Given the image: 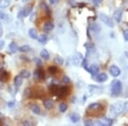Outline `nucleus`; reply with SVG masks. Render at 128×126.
Instances as JSON below:
<instances>
[{
  "instance_id": "nucleus-29",
  "label": "nucleus",
  "mask_w": 128,
  "mask_h": 126,
  "mask_svg": "<svg viewBox=\"0 0 128 126\" xmlns=\"http://www.w3.org/2000/svg\"><path fill=\"white\" fill-rule=\"evenodd\" d=\"M62 82H63V84H70V78L68 77L67 75H65V76H63L62 77Z\"/></svg>"
},
{
  "instance_id": "nucleus-26",
  "label": "nucleus",
  "mask_w": 128,
  "mask_h": 126,
  "mask_svg": "<svg viewBox=\"0 0 128 126\" xmlns=\"http://www.w3.org/2000/svg\"><path fill=\"white\" fill-rule=\"evenodd\" d=\"M24 96L25 97H26V98H29V97L32 96V90L31 89H26V90H24Z\"/></svg>"
},
{
  "instance_id": "nucleus-39",
  "label": "nucleus",
  "mask_w": 128,
  "mask_h": 126,
  "mask_svg": "<svg viewBox=\"0 0 128 126\" xmlns=\"http://www.w3.org/2000/svg\"><path fill=\"white\" fill-rule=\"evenodd\" d=\"M2 35H3V31H2L1 29H0V37H1Z\"/></svg>"
},
{
  "instance_id": "nucleus-13",
  "label": "nucleus",
  "mask_w": 128,
  "mask_h": 126,
  "mask_svg": "<svg viewBox=\"0 0 128 126\" xmlns=\"http://www.w3.org/2000/svg\"><path fill=\"white\" fill-rule=\"evenodd\" d=\"M44 107L47 109V110H50V109H52L53 107H54V102H53V101L50 100V99L44 100Z\"/></svg>"
},
{
  "instance_id": "nucleus-18",
  "label": "nucleus",
  "mask_w": 128,
  "mask_h": 126,
  "mask_svg": "<svg viewBox=\"0 0 128 126\" xmlns=\"http://www.w3.org/2000/svg\"><path fill=\"white\" fill-rule=\"evenodd\" d=\"M54 29V24L52 23V22H46V23L44 24V30L45 32H50V31H52Z\"/></svg>"
},
{
  "instance_id": "nucleus-28",
  "label": "nucleus",
  "mask_w": 128,
  "mask_h": 126,
  "mask_svg": "<svg viewBox=\"0 0 128 126\" xmlns=\"http://www.w3.org/2000/svg\"><path fill=\"white\" fill-rule=\"evenodd\" d=\"M40 6H41V8H42V9L44 10V11L49 12V7H48V5H47L46 3H44V2H41Z\"/></svg>"
},
{
  "instance_id": "nucleus-7",
  "label": "nucleus",
  "mask_w": 128,
  "mask_h": 126,
  "mask_svg": "<svg viewBox=\"0 0 128 126\" xmlns=\"http://www.w3.org/2000/svg\"><path fill=\"white\" fill-rule=\"evenodd\" d=\"M88 72L90 73L92 75H96V74L98 73V72H99V67H98V64H92V65L90 66V67L88 68Z\"/></svg>"
},
{
  "instance_id": "nucleus-36",
  "label": "nucleus",
  "mask_w": 128,
  "mask_h": 126,
  "mask_svg": "<svg viewBox=\"0 0 128 126\" xmlns=\"http://www.w3.org/2000/svg\"><path fill=\"white\" fill-rule=\"evenodd\" d=\"M4 41H0V49H2L4 47Z\"/></svg>"
},
{
  "instance_id": "nucleus-3",
  "label": "nucleus",
  "mask_w": 128,
  "mask_h": 126,
  "mask_svg": "<svg viewBox=\"0 0 128 126\" xmlns=\"http://www.w3.org/2000/svg\"><path fill=\"white\" fill-rule=\"evenodd\" d=\"M121 104H122L121 102H119V103H117V104H114V105L111 106L110 112L114 114V116H116V115L120 114V113L122 112V110H123V105H121Z\"/></svg>"
},
{
  "instance_id": "nucleus-22",
  "label": "nucleus",
  "mask_w": 128,
  "mask_h": 126,
  "mask_svg": "<svg viewBox=\"0 0 128 126\" xmlns=\"http://www.w3.org/2000/svg\"><path fill=\"white\" fill-rule=\"evenodd\" d=\"M30 49H31V48H30V46H28V45H22V46L19 47V50L22 53L29 52Z\"/></svg>"
},
{
  "instance_id": "nucleus-1",
  "label": "nucleus",
  "mask_w": 128,
  "mask_h": 126,
  "mask_svg": "<svg viewBox=\"0 0 128 126\" xmlns=\"http://www.w3.org/2000/svg\"><path fill=\"white\" fill-rule=\"evenodd\" d=\"M123 90V85L122 83L120 80H114L111 84V93L113 96H118L119 95H120L121 91Z\"/></svg>"
},
{
  "instance_id": "nucleus-35",
  "label": "nucleus",
  "mask_w": 128,
  "mask_h": 126,
  "mask_svg": "<svg viewBox=\"0 0 128 126\" xmlns=\"http://www.w3.org/2000/svg\"><path fill=\"white\" fill-rule=\"evenodd\" d=\"M50 1V3H51V4H56V3H57L59 2V0H49Z\"/></svg>"
},
{
  "instance_id": "nucleus-17",
  "label": "nucleus",
  "mask_w": 128,
  "mask_h": 126,
  "mask_svg": "<svg viewBox=\"0 0 128 126\" xmlns=\"http://www.w3.org/2000/svg\"><path fill=\"white\" fill-rule=\"evenodd\" d=\"M40 57L41 58H43L44 60H45V61H48V60L50 59V54L48 52V50L47 49H42L40 52Z\"/></svg>"
},
{
  "instance_id": "nucleus-33",
  "label": "nucleus",
  "mask_w": 128,
  "mask_h": 126,
  "mask_svg": "<svg viewBox=\"0 0 128 126\" xmlns=\"http://www.w3.org/2000/svg\"><path fill=\"white\" fill-rule=\"evenodd\" d=\"M92 2H93L94 5L98 6V5H100L101 3H102V0H92Z\"/></svg>"
},
{
  "instance_id": "nucleus-14",
  "label": "nucleus",
  "mask_w": 128,
  "mask_h": 126,
  "mask_svg": "<svg viewBox=\"0 0 128 126\" xmlns=\"http://www.w3.org/2000/svg\"><path fill=\"white\" fill-rule=\"evenodd\" d=\"M28 35H29V37L31 38L32 39H38V32H37V30L35 29V28H30L29 30H28Z\"/></svg>"
},
{
  "instance_id": "nucleus-19",
  "label": "nucleus",
  "mask_w": 128,
  "mask_h": 126,
  "mask_svg": "<svg viewBox=\"0 0 128 126\" xmlns=\"http://www.w3.org/2000/svg\"><path fill=\"white\" fill-rule=\"evenodd\" d=\"M9 48H10V50L11 51L12 53H16L18 50H19V47H18L17 44L15 42H12L11 44H10Z\"/></svg>"
},
{
  "instance_id": "nucleus-6",
  "label": "nucleus",
  "mask_w": 128,
  "mask_h": 126,
  "mask_svg": "<svg viewBox=\"0 0 128 126\" xmlns=\"http://www.w3.org/2000/svg\"><path fill=\"white\" fill-rule=\"evenodd\" d=\"M44 74L43 70L37 69V70H35V71H34V78L35 80H37V81H40V80L44 79Z\"/></svg>"
},
{
  "instance_id": "nucleus-12",
  "label": "nucleus",
  "mask_w": 128,
  "mask_h": 126,
  "mask_svg": "<svg viewBox=\"0 0 128 126\" xmlns=\"http://www.w3.org/2000/svg\"><path fill=\"white\" fill-rule=\"evenodd\" d=\"M30 109H31V111L34 113V114H36V115L41 114V109H40V107L38 105L32 104V105H31V107H30Z\"/></svg>"
},
{
  "instance_id": "nucleus-31",
  "label": "nucleus",
  "mask_w": 128,
  "mask_h": 126,
  "mask_svg": "<svg viewBox=\"0 0 128 126\" xmlns=\"http://www.w3.org/2000/svg\"><path fill=\"white\" fill-rule=\"evenodd\" d=\"M123 38H124V40L128 42V29H126L123 31Z\"/></svg>"
},
{
  "instance_id": "nucleus-30",
  "label": "nucleus",
  "mask_w": 128,
  "mask_h": 126,
  "mask_svg": "<svg viewBox=\"0 0 128 126\" xmlns=\"http://www.w3.org/2000/svg\"><path fill=\"white\" fill-rule=\"evenodd\" d=\"M104 120L107 125H111L113 124V119H109V118H104Z\"/></svg>"
},
{
  "instance_id": "nucleus-8",
  "label": "nucleus",
  "mask_w": 128,
  "mask_h": 126,
  "mask_svg": "<svg viewBox=\"0 0 128 126\" xmlns=\"http://www.w3.org/2000/svg\"><path fill=\"white\" fill-rule=\"evenodd\" d=\"M102 108V104L100 103H98V102H93V103H90V105L88 106L87 107V110H90V111H98L100 109Z\"/></svg>"
},
{
  "instance_id": "nucleus-16",
  "label": "nucleus",
  "mask_w": 128,
  "mask_h": 126,
  "mask_svg": "<svg viewBox=\"0 0 128 126\" xmlns=\"http://www.w3.org/2000/svg\"><path fill=\"white\" fill-rule=\"evenodd\" d=\"M80 115L78 114V113H72L71 115H70V120H71L73 123L76 124V123H79L80 120Z\"/></svg>"
},
{
  "instance_id": "nucleus-34",
  "label": "nucleus",
  "mask_w": 128,
  "mask_h": 126,
  "mask_svg": "<svg viewBox=\"0 0 128 126\" xmlns=\"http://www.w3.org/2000/svg\"><path fill=\"white\" fill-rule=\"evenodd\" d=\"M34 61H35V62H37V65H38V66H41V64H42V63H41V61L40 59H38V58H34Z\"/></svg>"
},
{
  "instance_id": "nucleus-15",
  "label": "nucleus",
  "mask_w": 128,
  "mask_h": 126,
  "mask_svg": "<svg viewBox=\"0 0 128 126\" xmlns=\"http://www.w3.org/2000/svg\"><path fill=\"white\" fill-rule=\"evenodd\" d=\"M22 77L20 75H17L16 76L15 78H14V84H15V86L17 88H19L20 85L22 84Z\"/></svg>"
},
{
  "instance_id": "nucleus-25",
  "label": "nucleus",
  "mask_w": 128,
  "mask_h": 126,
  "mask_svg": "<svg viewBox=\"0 0 128 126\" xmlns=\"http://www.w3.org/2000/svg\"><path fill=\"white\" fill-rule=\"evenodd\" d=\"M54 61H55L56 64H57V65H62L64 61H63L62 57H61V56H59V55H57V56H56Z\"/></svg>"
},
{
  "instance_id": "nucleus-11",
  "label": "nucleus",
  "mask_w": 128,
  "mask_h": 126,
  "mask_svg": "<svg viewBox=\"0 0 128 126\" xmlns=\"http://www.w3.org/2000/svg\"><path fill=\"white\" fill-rule=\"evenodd\" d=\"M31 9H32V7L24 8V9L19 13V15H19V17L20 18L22 16V17H26V16H28V15H29L30 12H31Z\"/></svg>"
},
{
  "instance_id": "nucleus-20",
  "label": "nucleus",
  "mask_w": 128,
  "mask_h": 126,
  "mask_svg": "<svg viewBox=\"0 0 128 126\" xmlns=\"http://www.w3.org/2000/svg\"><path fill=\"white\" fill-rule=\"evenodd\" d=\"M20 75L22 76V78H26V79H28V78H30L31 73H30L29 71H28V70L23 69V70H22V71H20Z\"/></svg>"
},
{
  "instance_id": "nucleus-37",
  "label": "nucleus",
  "mask_w": 128,
  "mask_h": 126,
  "mask_svg": "<svg viewBox=\"0 0 128 126\" xmlns=\"http://www.w3.org/2000/svg\"><path fill=\"white\" fill-rule=\"evenodd\" d=\"M22 124H23V125H32V123H30V122H28V121H25Z\"/></svg>"
},
{
  "instance_id": "nucleus-38",
  "label": "nucleus",
  "mask_w": 128,
  "mask_h": 126,
  "mask_svg": "<svg viewBox=\"0 0 128 126\" xmlns=\"http://www.w3.org/2000/svg\"><path fill=\"white\" fill-rule=\"evenodd\" d=\"M13 104H14L13 102H10V103H8V105H9L10 107H13Z\"/></svg>"
},
{
  "instance_id": "nucleus-21",
  "label": "nucleus",
  "mask_w": 128,
  "mask_h": 126,
  "mask_svg": "<svg viewBox=\"0 0 128 126\" xmlns=\"http://www.w3.org/2000/svg\"><path fill=\"white\" fill-rule=\"evenodd\" d=\"M10 4V0H0V9H4V8L9 7Z\"/></svg>"
},
{
  "instance_id": "nucleus-27",
  "label": "nucleus",
  "mask_w": 128,
  "mask_h": 126,
  "mask_svg": "<svg viewBox=\"0 0 128 126\" xmlns=\"http://www.w3.org/2000/svg\"><path fill=\"white\" fill-rule=\"evenodd\" d=\"M57 68H56V67H50L49 68H48V71L50 72V73H51V74H55V73H57Z\"/></svg>"
},
{
  "instance_id": "nucleus-10",
  "label": "nucleus",
  "mask_w": 128,
  "mask_h": 126,
  "mask_svg": "<svg viewBox=\"0 0 128 126\" xmlns=\"http://www.w3.org/2000/svg\"><path fill=\"white\" fill-rule=\"evenodd\" d=\"M96 80L99 83H104L105 81L108 80V75H107L105 73H99L98 76H96Z\"/></svg>"
},
{
  "instance_id": "nucleus-23",
  "label": "nucleus",
  "mask_w": 128,
  "mask_h": 126,
  "mask_svg": "<svg viewBox=\"0 0 128 126\" xmlns=\"http://www.w3.org/2000/svg\"><path fill=\"white\" fill-rule=\"evenodd\" d=\"M68 110V104L65 102H62L59 105V111L61 113H65Z\"/></svg>"
},
{
  "instance_id": "nucleus-5",
  "label": "nucleus",
  "mask_w": 128,
  "mask_h": 126,
  "mask_svg": "<svg viewBox=\"0 0 128 126\" xmlns=\"http://www.w3.org/2000/svg\"><path fill=\"white\" fill-rule=\"evenodd\" d=\"M122 15H123V9H119L114 12L113 17L117 23H120V22L121 21V19H122Z\"/></svg>"
},
{
  "instance_id": "nucleus-4",
  "label": "nucleus",
  "mask_w": 128,
  "mask_h": 126,
  "mask_svg": "<svg viewBox=\"0 0 128 126\" xmlns=\"http://www.w3.org/2000/svg\"><path fill=\"white\" fill-rule=\"evenodd\" d=\"M109 73L111 74V76H113V77H114V78L118 77V76L120 75V73H121L120 68L118 67L115 65H112L110 67H109Z\"/></svg>"
},
{
  "instance_id": "nucleus-32",
  "label": "nucleus",
  "mask_w": 128,
  "mask_h": 126,
  "mask_svg": "<svg viewBox=\"0 0 128 126\" xmlns=\"http://www.w3.org/2000/svg\"><path fill=\"white\" fill-rule=\"evenodd\" d=\"M8 17L7 14L3 11H0V20H5Z\"/></svg>"
},
{
  "instance_id": "nucleus-24",
  "label": "nucleus",
  "mask_w": 128,
  "mask_h": 126,
  "mask_svg": "<svg viewBox=\"0 0 128 126\" xmlns=\"http://www.w3.org/2000/svg\"><path fill=\"white\" fill-rule=\"evenodd\" d=\"M38 40L40 44H45L47 43V40H48V39H47V37L45 36V35H40V37H38Z\"/></svg>"
},
{
  "instance_id": "nucleus-9",
  "label": "nucleus",
  "mask_w": 128,
  "mask_h": 126,
  "mask_svg": "<svg viewBox=\"0 0 128 126\" xmlns=\"http://www.w3.org/2000/svg\"><path fill=\"white\" fill-rule=\"evenodd\" d=\"M69 91V89L67 87V86H63L62 88L57 89V91H56V95L58 96H66L68 94Z\"/></svg>"
},
{
  "instance_id": "nucleus-2",
  "label": "nucleus",
  "mask_w": 128,
  "mask_h": 126,
  "mask_svg": "<svg viewBox=\"0 0 128 126\" xmlns=\"http://www.w3.org/2000/svg\"><path fill=\"white\" fill-rule=\"evenodd\" d=\"M99 18H100L101 21L104 22V23L107 26H108V27L113 28L114 26V24L113 20L111 19L110 17H108V16L107 15H105V14H104V13L100 14V15H99Z\"/></svg>"
}]
</instances>
